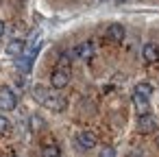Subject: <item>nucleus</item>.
I'll list each match as a JSON object with an SVG mask.
<instances>
[{
  "label": "nucleus",
  "mask_w": 159,
  "mask_h": 157,
  "mask_svg": "<svg viewBox=\"0 0 159 157\" xmlns=\"http://www.w3.org/2000/svg\"><path fill=\"white\" fill-rule=\"evenodd\" d=\"M133 92H137V94H142V96H150V94H152V87H150L148 83H137Z\"/></svg>",
  "instance_id": "nucleus-13"
},
{
  "label": "nucleus",
  "mask_w": 159,
  "mask_h": 157,
  "mask_svg": "<svg viewBox=\"0 0 159 157\" xmlns=\"http://www.w3.org/2000/svg\"><path fill=\"white\" fill-rule=\"evenodd\" d=\"M137 131H139V133H152V131H157V120H155L150 113L139 116V118H137Z\"/></svg>",
  "instance_id": "nucleus-6"
},
{
  "label": "nucleus",
  "mask_w": 159,
  "mask_h": 157,
  "mask_svg": "<svg viewBox=\"0 0 159 157\" xmlns=\"http://www.w3.org/2000/svg\"><path fill=\"white\" fill-rule=\"evenodd\" d=\"M42 157H61V148L52 142V144H44L42 146Z\"/></svg>",
  "instance_id": "nucleus-12"
},
{
  "label": "nucleus",
  "mask_w": 159,
  "mask_h": 157,
  "mask_svg": "<svg viewBox=\"0 0 159 157\" xmlns=\"http://www.w3.org/2000/svg\"><path fill=\"white\" fill-rule=\"evenodd\" d=\"M33 98H35L42 107H46V109H50V111H63V109L68 107V103H66L63 96L52 94V92H50L48 87H44V85H35V87H33Z\"/></svg>",
  "instance_id": "nucleus-1"
},
{
  "label": "nucleus",
  "mask_w": 159,
  "mask_h": 157,
  "mask_svg": "<svg viewBox=\"0 0 159 157\" xmlns=\"http://www.w3.org/2000/svg\"><path fill=\"white\" fill-rule=\"evenodd\" d=\"M76 142H79V146H81V148H87V150H89V148H94V146L98 144L96 135H94L92 131H87V129L76 133Z\"/></svg>",
  "instance_id": "nucleus-7"
},
{
  "label": "nucleus",
  "mask_w": 159,
  "mask_h": 157,
  "mask_svg": "<svg viewBox=\"0 0 159 157\" xmlns=\"http://www.w3.org/2000/svg\"><path fill=\"white\" fill-rule=\"evenodd\" d=\"M11 157H18V155H11Z\"/></svg>",
  "instance_id": "nucleus-19"
},
{
  "label": "nucleus",
  "mask_w": 159,
  "mask_h": 157,
  "mask_svg": "<svg viewBox=\"0 0 159 157\" xmlns=\"http://www.w3.org/2000/svg\"><path fill=\"white\" fill-rule=\"evenodd\" d=\"M37 53H39V44H29V46H24V53L20 55L18 66H20L24 72H29V70H31V61L37 57Z\"/></svg>",
  "instance_id": "nucleus-3"
},
{
  "label": "nucleus",
  "mask_w": 159,
  "mask_h": 157,
  "mask_svg": "<svg viewBox=\"0 0 159 157\" xmlns=\"http://www.w3.org/2000/svg\"><path fill=\"white\" fill-rule=\"evenodd\" d=\"M50 81H52V87H55V90H63V87H68V83H70V72H68L66 68H57V70L52 72Z\"/></svg>",
  "instance_id": "nucleus-5"
},
{
  "label": "nucleus",
  "mask_w": 159,
  "mask_h": 157,
  "mask_svg": "<svg viewBox=\"0 0 159 157\" xmlns=\"http://www.w3.org/2000/svg\"><path fill=\"white\" fill-rule=\"evenodd\" d=\"M118 2H122V0H118Z\"/></svg>",
  "instance_id": "nucleus-20"
},
{
  "label": "nucleus",
  "mask_w": 159,
  "mask_h": 157,
  "mask_svg": "<svg viewBox=\"0 0 159 157\" xmlns=\"http://www.w3.org/2000/svg\"><path fill=\"white\" fill-rule=\"evenodd\" d=\"M24 46H26L24 39H20V37H18V39H11V42L7 44V55H9V57H20V55L24 53Z\"/></svg>",
  "instance_id": "nucleus-11"
},
{
  "label": "nucleus",
  "mask_w": 159,
  "mask_h": 157,
  "mask_svg": "<svg viewBox=\"0 0 159 157\" xmlns=\"http://www.w3.org/2000/svg\"><path fill=\"white\" fill-rule=\"evenodd\" d=\"M107 39L113 42V44H120V42L124 39V26H122V24H111V26L107 29Z\"/></svg>",
  "instance_id": "nucleus-9"
},
{
  "label": "nucleus",
  "mask_w": 159,
  "mask_h": 157,
  "mask_svg": "<svg viewBox=\"0 0 159 157\" xmlns=\"http://www.w3.org/2000/svg\"><path fill=\"white\" fill-rule=\"evenodd\" d=\"M46 127V122L39 118V116H31V129L33 131H39V129H44Z\"/></svg>",
  "instance_id": "nucleus-14"
},
{
  "label": "nucleus",
  "mask_w": 159,
  "mask_h": 157,
  "mask_svg": "<svg viewBox=\"0 0 159 157\" xmlns=\"http://www.w3.org/2000/svg\"><path fill=\"white\" fill-rule=\"evenodd\" d=\"M98 157H116V148H111V146H105V148H100Z\"/></svg>",
  "instance_id": "nucleus-16"
},
{
  "label": "nucleus",
  "mask_w": 159,
  "mask_h": 157,
  "mask_svg": "<svg viewBox=\"0 0 159 157\" xmlns=\"http://www.w3.org/2000/svg\"><path fill=\"white\" fill-rule=\"evenodd\" d=\"M9 131H11V122H9V118L0 116V133H9Z\"/></svg>",
  "instance_id": "nucleus-15"
},
{
  "label": "nucleus",
  "mask_w": 159,
  "mask_h": 157,
  "mask_svg": "<svg viewBox=\"0 0 159 157\" xmlns=\"http://www.w3.org/2000/svg\"><path fill=\"white\" fill-rule=\"evenodd\" d=\"M133 105H135V109H137V113H139V116H146V113H150L148 96H142V94L133 92Z\"/></svg>",
  "instance_id": "nucleus-8"
},
{
  "label": "nucleus",
  "mask_w": 159,
  "mask_h": 157,
  "mask_svg": "<svg viewBox=\"0 0 159 157\" xmlns=\"http://www.w3.org/2000/svg\"><path fill=\"white\" fill-rule=\"evenodd\" d=\"M157 146H159V135H157Z\"/></svg>",
  "instance_id": "nucleus-18"
},
{
  "label": "nucleus",
  "mask_w": 159,
  "mask_h": 157,
  "mask_svg": "<svg viewBox=\"0 0 159 157\" xmlns=\"http://www.w3.org/2000/svg\"><path fill=\"white\" fill-rule=\"evenodd\" d=\"M94 55H96V48H94L92 42H83V44H79V46L72 50V57H74V59H83V61H89Z\"/></svg>",
  "instance_id": "nucleus-4"
},
{
  "label": "nucleus",
  "mask_w": 159,
  "mask_h": 157,
  "mask_svg": "<svg viewBox=\"0 0 159 157\" xmlns=\"http://www.w3.org/2000/svg\"><path fill=\"white\" fill-rule=\"evenodd\" d=\"M142 55H144V59L148 63H157L159 61V48H157V44H144Z\"/></svg>",
  "instance_id": "nucleus-10"
},
{
  "label": "nucleus",
  "mask_w": 159,
  "mask_h": 157,
  "mask_svg": "<svg viewBox=\"0 0 159 157\" xmlns=\"http://www.w3.org/2000/svg\"><path fill=\"white\" fill-rule=\"evenodd\" d=\"M2 35H5V22L0 20V37H2Z\"/></svg>",
  "instance_id": "nucleus-17"
},
{
  "label": "nucleus",
  "mask_w": 159,
  "mask_h": 157,
  "mask_svg": "<svg viewBox=\"0 0 159 157\" xmlns=\"http://www.w3.org/2000/svg\"><path fill=\"white\" fill-rule=\"evenodd\" d=\"M16 105H18L16 92L9 85H2V87H0V109H2V111H11V109H16Z\"/></svg>",
  "instance_id": "nucleus-2"
}]
</instances>
